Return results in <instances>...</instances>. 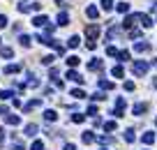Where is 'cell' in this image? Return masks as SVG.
I'll use <instances>...</instances> for the list:
<instances>
[{"label": "cell", "instance_id": "obj_1", "mask_svg": "<svg viewBox=\"0 0 157 150\" xmlns=\"http://www.w3.org/2000/svg\"><path fill=\"white\" fill-rule=\"evenodd\" d=\"M86 35H88V39L93 42L95 37L100 35V26H88V28H86Z\"/></svg>", "mask_w": 157, "mask_h": 150}, {"label": "cell", "instance_id": "obj_2", "mask_svg": "<svg viewBox=\"0 0 157 150\" xmlns=\"http://www.w3.org/2000/svg\"><path fill=\"white\" fill-rule=\"evenodd\" d=\"M146 69H148L146 62H136V65H134V74H139V76H141V74H146Z\"/></svg>", "mask_w": 157, "mask_h": 150}, {"label": "cell", "instance_id": "obj_3", "mask_svg": "<svg viewBox=\"0 0 157 150\" xmlns=\"http://www.w3.org/2000/svg\"><path fill=\"white\" fill-rule=\"evenodd\" d=\"M32 23H35L37 28H44L49 23V19H46V16H37V19H32Z\"/></svg>", "mask_w": 157, "mask_h": 150}, {"label": "cell", "instance_id": "obj_4", "mask_svg": "<svg viewBox=\"0 0 157 150\" xmlns=\"http://www.w3.org/2000/svg\"><path fill=\"white\" fill-rule=\"evenodd\" d=\"M67 79H72V81H76V83H81V81H83V79L78 76L76 72H67Z\"/></svg>", "mask_w": 157, "mask_h": 150}, {"label": "cell", "instance_id": "obj_5", "mask_svg": "<svg viewBox=\"0 0 157 150\" xmlns=\"http://www.w3.org/2000/svg\"><path fill=\"white\" fill-rule=\"evenodd\" d=\"M67 21H69V16L65 14V12H63L60 16H58V23H60V26H67Z\"/></svg>", "mask_w": 157, "mask_h": 150}, {"label": "cell", "instance_id": "obj_6", "mask_svg": "<svg viewBox=\"0 0 157 150\" xmlns=\"http://www.w3.org/2000/svg\"><path fill=\"white\" fill-rule=\"evenodd\" d=\"M86 14H88L90 19H95V16H97V7H88V9H86Z\"/></svg>", "mask_w": 157, "mask_h": 150}, {"label": "cell", "instance_id": "obj_7", "mask_svg": "<svg viewBox=\"0 0 157 150\" xmlns=\"http://www.w3.org/2000/svg\"><path fill=\"white\" fill-rule=\"evenodd\" d=\"M0 56H2V58H12V49H0Z\"/></svg>", "mask_w": 157, "mask_h": 150}, {"label": "cell", "instance_id": "obj_8", "mask_svg": "<svg viewBox=\"0 0 157 150\" xmlns=\"http://www.w3.org/2000/svg\"><path fill=\"white\" fill-rule=\"evenodd\" d=\"M102 7H104V9H111V7H113V0H102Z\"/></svg>", "mask_w": 157, "mask_h": 150}, {"label": "cell", "instance_id": "obj_9", "mask_svg": "<svg viewBox=\"0 0 157 150\" xmlns=\"http://www.w3.org/2000/svg\"><path fill=\"white\" fill-rule=\"evenodd\" d=\"M90 69H102V62L100 60H93V62H90Z\"/></svg>", "mask_w": 157, "mask_h": 150}, {"label": "cell", "instance_id": "obj_10", "mask_svg": "<svg viewBox=\"0 0 157 150\" xmlns=\"http://www.w3.org/2000/svg\"><path fill=\"white\" fill-rule=\"evenodd\" d=\"M127 9H130V5H127V2H120V5H118V12H122V14H125Z\"/></svg>", "mask_w": 157, "mask_h": 150}, {"label": "cell", "instance_id": "obj_11", "mask_svg": "<svg viewBox=\"0 0 157 150\" xmlns=\"http://www.w3.org/2000/svg\"><path fill=\"white\" fill-rule=\"evenodd\" d=\"M67 62L72 65V67H76V65H78V58H76V56H72V58H67Z\"/></svg>", "mask_w": 157, "mask_h": 150}, {"label": "cell", "instance_id": "obj_12", "mask_svg": "<svg viewBox=\"0 0 157 150\" xmlns=\"http://www.w3.org/2000/svg\"><path fill=\"white\" fill-rule=\"evenodd\" d=\"M136 51H148V44H143V42H139V44H136Z\"/></svg>", "mask_w": 157, "mask_h": 150}, {"label": "cell", "instance_id": "obj_13", "mask_svg": "<svg viewBox=\"0 0 157 150\" xmlns=\"http://www.w3.org/2000/svg\"><path fill=\"white\" fill-rule=\"evenodd\" d=\"M21 44H23V46H30V37L23 35V37H21Z\"/></svg>", "mask_w": 157, "mask_h": 150}, {"label": "cell", "instance_id": "obj_14", "mask_svg": "<svg viewBox=\"0 0 157 150\" xmlns=\"http://www.w3.org/2000/svg\"><path fill=\"white\" fill-rule=\"evenodd\" d=\"M69 46H72V49L78 46V37H72V39H69Z\"/></svg>", "mask_w": 157, "mask_h": 150}, {"label": "cell", "instance_id": "obj_15", "mask_svg": "<svg viewBox=\"0 0 157 150\" xmlns=\"http://www.w3.org/2000/svg\"><path fill=\"white\" fill-rule=\"evenodd\" d=\"M118 56H120V60H130V53H127V51H120Z\"/></svg>", "mask_w": 157, "mask_h": 150}, {"label": "cell", "instance_id": "obj_16", "mask_svg": "<svg viewBox=\"0 0 157 150\" xmlns=\"http://www.w3.org/2000/svg\"><path fill=\"white\" fill-rule=\"evenodd\" d=\"M113 76H122V67H113Z\"/></svg>", "mask_w": 157, "mask_h": 150}, {"label": "cell", "instance_id": "obj_17", "mask_svg": "<svg viewBox=\"0 0 157 150\" xmlns=\"http://www.w3.org/2000/svg\"><path fill=\"white\" fill-rule=\"evenodd\" d=\"M83 141H86V143H90V141H93V134H90V132H86V134H83Z\"/></svg>", "mask_w": 157, "mask_h": 150}, {"label": "cell", "instance_id": "obj_18", "mask_svg": "<svg viewBox=\"0 0 157 150\" xmlns=\"http://www.w3.org/2000/svg\"><path fill=\"white\" fill-rule=\"evenodd\" d=\"M46 120H56V113H53V111H46Z\"/></svg>", "mask_w": 157, "mask_h": 150}, {"label": "cell", "instance_id": "obj_19", "mask_svg": "<svg viewBox=\"0 0 157 150\" xmlns=\"http://www.w3.org/2000/svg\"><path fill=\"white\" fill-rule=\"evenodd\" d=\"M7 26V16H0V28H5Z\"/></svg>", "mask_w": 157, "mask_h": 150}, {"label": "cell", "instance_id": "obj_20", "mask_svg": "<svg viewBox=\"0 0 157 150\" xmlns=\"http://www.w3.org/2000/svg\"><path fill=\"white\" fill-rule=\"evenodd\" d=\"M32 150H42V143L37 141V143H32Z\"/></svg>", "mask_w": 157, "mask_h": 150}]
</instances>
